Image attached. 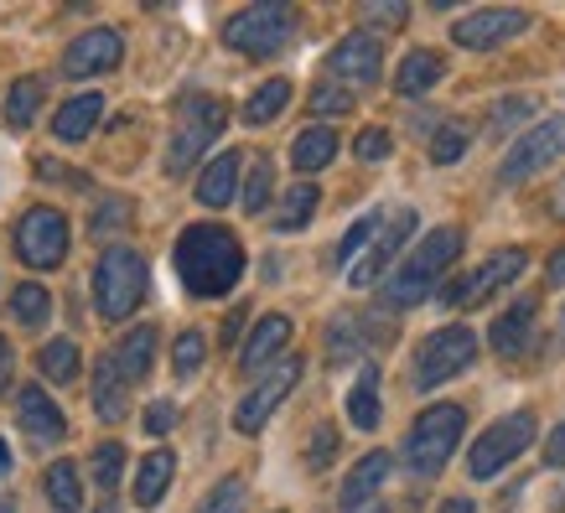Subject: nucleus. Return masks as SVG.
<instances>
[{"instance_id": "e433bc0d", "label": "nucleus", "mask_w": 565, "mask_h": 513, "mask_svg": "<svg viewBox=\"0 0 565 513\" xmlns=\"http://www.w3.org/2000/svg\"><path fill=\"white\" fill-rule=\"evenodd\" d=\"M467 125L462 120H441L436 130H430V161L436 167H451V161H462V151H467Z\"/></svg>"}, {"instance_id": "a211bd4d", "label": "nucleus", "mask_w": 565, "mask_h": 513, "mask_svg": "<svg viewBox=\"0 0 565 513\" xmlns=\"http://www.w3.org/2000/svg\"><path fill=\"white\" fill-rule=\"evenodd\" d=\"M291 342V322L280 317V311H270V317H259L255 322V332L244 338V348H239V368L244 374H255V378H265L270 374V363L280 359V348Z\"/></svg>"}, {"instance_id": "13d9d810", "label": "nucleus", "mask_w": 565, "mask_h": 513, "mask_svg": "<svg viewBox=\"0 0 565 513\" xmlns=\"http://www.w3.org/2000/svg\"><path fill=\"white\" fill-rule=\"evenodd\" d=\"M561 338H565V311H561Z\"/></svg>"}, {"instance_id": "393cba45", "label": "nucleus", "mask_w": 565, "mask_h": 513, "mask_svg": "<svg viewBox=\"0 0 565 513\" xmlns=\"http://www.w3.org/2000/svg\"><path fill=\"white\" fill-rule=\"evenodd\" d=\"M94 410H99L104 420H125V415H130V384H125V374L109 363V353H104L99 368H94Z\"/></svg>"}, {"instance_id": "bb28decb", "label": "nucleus", "mask_w": 565, "mask_h": 513, "mask_svg": "<svg viewBox=\"0 0 565 513\" xmlns=\"http://www.w3.org/2000/svg\"><path fill=\"white\" fill-rule=\"evenodd\" d=\"M42 104H47V78H42V73L17 78V84L6 88V125H11V130H26Z\"/></svg>"}, {"instance_id": "39448f33", "label": "nucleus", "mask_w": 565, "mask_h": 513, "mask_svg": "<svg viewBox=\"0 0 565 513\" xmlns=\"http://www.w3.org/2000/svg\"><path fill=\"white\" fill-rule=\"evenodd\" d=\"M146 280H151V275H146L140 249L109 244L99 255V265H94V301H99V311L109 322H125V317L146 301Z\"/></svg>"}, {"instance_id": "052dcab7", "label": "nucleus", "mask_w": 565, "mask_h": 513, "mask_svg": "<svg viewBox=\"0 0 565 513\" xmlns=\"http://www.w3.org/2000/svg\"><path fill=\"white\" fill-rule=\"evenodd\" d=\"M104 513H109V509H104Z\"/></svg>"}, {"instance_id": "9d476101", "label": "nucleus", "mask_w": 565, "mask_h": 513, "mask_svg": "<svg viewBox=\"0 0 565 513\" xmlns=\"http://www.w3.org/2000/svg\"><path fill=\"white\" fill-rule=\"evenodd\" d=\"M524 265H530V255L524 249H498V255H488L478 265V270H467L462 280H451L441 291L446 307H482V301H493L503 286H514L519 275H524Z\"/></svg>"}, {"instance_id": "2eb2a0df", "label": "nucleus", "mask_w": 565, "mask_h": 513, "mask_svg": "<svg viewBox=\"0 0 565 513\" xmlns=\"http://www.w3.org/2000/svg\"><path fill=\"white\" fill-rule=\"evenodd\" d=\"M384 73V42L374 32H353L327 52V78L343 88H369Z\"/></svg>"}, {"instance_id": "a878e982", "label": "nucleus", "mask_w": 565, "mask_h": 513, "mask_svg": "<svg viewBox=\"0 0 565 513\" xmlns=\"http://www.w3.org/2000/svg\"><path fill=\"white\" fill-rule=\"evenodd\" d=\"M172 478H177L172 451H146V462L136 467V503L140 509H156V503L167 498V488H172Z\"/></svg>"}, {"instance_id": "aec40b11", "label": "nucleus", "mask_w": 565, "mask_h": 513, "mask_svg": "<svg viewBox=\"0 0 565 513\" xmlns=\"http://www.w3.org/2000/svg\"><path fill=\"white\" fill-rule=\"evenodd\" d=\"M239 171H244V156L239 151H223L213 156L203 167V177H198V203L203 207H228L234 197H239Z\"/></svg>"}, {"instance_id": "c9c22d12", "label": "nucleus", "mask_w": 565, "mask_h": 513, "mask_svg": "<svg viewBox=\"0 0 565 513\" xmlns=\"http://www.w3.org/2000/svg\"><path fill=\"white\" fill-rule=\"evenodd\" d=\"M270 192H275V167L265 156H255V167L244 177V192H239V207L244 213H265L270 207Z\"/></svg>"}, {"instance_id": "de8ad7c7", "label": "nucleus", "mask_w": 565, "mask_h": 513, "mask_svg": "<svg viewBox=\"0 0 565 513\" xmlns=\"http://www.w3.org/2000/svg\"><path fill=\"white\" fill-rule=\"evenodd\" d=\"M115 223H130V203H125V197H109V203L99 207V218H94V234L115 228Z\"/></svg>"}, {"instance_id": "6ab92c4d", "label": "nucleus", "mask_w": 565, "mask_h": 513, "mask_svg": "<svg viewBox=\"0 0 565 513\" xmlns=\"http://www.w3.org/2000/svg\"><path fill=\"white\" fill-rule=\"evenodd\" d=\"M384 478H390V451H369V457H359V462L348 467L343 488H338V509L353 513V509H363V503H374V493L384 488Z\"/></svg>"}, {"instance_id": "c756f323", "label": "nucleus", "mask_w": 565, "mask_h": 513, "mask_svg": "<svg viewBox=\"0 0 565 513\" xmlns=\"http://www.w3.org/2000/svg\"><path fill=\"white\" fill-rule=\"evenodd\" d=\"M42 488H47V503L57 513H78V509H84V488H78V467H73V462H52L47 478H42Z\"/></svg>"}, {"instance_id": "b1692460", "label": "nucleus", "mask_w": 565, "mask_h": 513, "mask_svg": "<svg viewBox=\"0 0 565 513\" xmlns=\"http://www.w3.org/2000/svg\"><path fill=\"white\" fill-rule=\"evenodd\" d=\"M99 120H104V99L88 88V94H78V99H68L63 109H57L52 136H57V140H88L94 130H99Z\"/></svg>"}, {"instance_id": "0eeeda50", "label": "nucleus", "mask_w": 565, "mask_h": 513, "mask_svg": "<svg viewBox=\"0 0 565 513\" xmlns=\"http://www.w3.org/2000/svg\"><path fill=\"white\" fill-rule=\"evenodd\" d=\"M534 436H540V420H534V410L503 415V420H493V426H488L478 441H472V451H467V472H472V478H498L503 467L519 462V457L530 451Z\"/></svg>"}, {"instance_id": "9b49d317", "label": "nucleus", "mask_w": 565, "mask_h": 513, "mask_svg": "<svg viewBox=\"0 0 565 513\" xmlns=\"http://www.w3.org/2000/svg\"><path fill=\"white\" fill-rule=\"evenodd\" d=\"M17 255L32 265V270H57L68 259V218L57 207H32L26 218L17 223Z\"/></svg>"}, {"instance_id": "72a5a7b5", "label": "nucleus", "mask_w": 565, "mask_h": 513, "mask_svg": "<svg viewBox=\"0 0 565 513\" xmlns=\"http://www.w3.org/2000/svg\"><path fill=\"white\" fill-rule=\"evenodd\" d=\"M369 348V332H363L359 317H338L332 322V332H327V359L332 363H353Z\"/></svg>"}, {"instance_id": "09e8293b", "label": "nucleus", "mask_w": 565, "mask_h": 513, "mask_svg": "<svg viewBox=\"0 0 565 513\" xmlns=\"http://www.w3.org/2000/svg\"><path fill=\"white\" fill-rule=\"evenodd\" d=\"M411 6H363V21H379V26H405Z\"/></svg>"}, {"instance_id": "5fc2aeb1", "label": "nucleus", "mask_w": 565, "mask_h": 513, "mask_svg": "<svg viewBox=\"0 0 565 513\" xmlns=\"http://www.w3.org/2000/svg\"><path fill=\"white\" fill-rule=\"evenodd\" d=\"M550 218H561L565 223V182L555 192H550Z\"/></svg>"}, {"instance_id": "dca6fc26", "label": "nucleus", "mask_w": 565, "mask_h": 513, "mask_svg": "<svg viewBox=\"0 0 565 513\" xmlns=\"http://www.w3.org/2000/svg\"><path fill=\"white\" fill-rule=\"evenodd\" d=\"M120 57H125V42L115 26H94V32L84 36H73L68 52H63V73L68 78H94V73H109V68H120Z\"/></svg>"}, {"instance_id": "6e6d98bb", "label": "nucleus", "mask_w": 565, "mask_h": 513, "mask_svg": "<svg viewBox=\"0 0 565 513\" xmlns=\"http://www.w3.org/2000/svg\"><path fill=\"white\" fill-rule=\"evenodd\" d=\"M244 332V311H234V317H228V322H223V342H234Z\"/></svg>"}, {"instance_id": "49530a36", "label": "nucleus", "mask_w": 565, "mask_h": 513, "mask_svg": "<svg viewBox=\"0 0 565 513\" xmlns=\"http://www.w3.org/2000/svg\"><path fill=\"white\" fill-rule=\"evenodd\" d=\"M172 426H177V405L172 399H156L151 410H146V430H151V436H167Z\"/></svg>"}, {"instance_id": "4468645a", "label": "nucleus", "mask_w": 565, "mask_h": 513, "mask_svg": "<svg viewBox=\"0 0 565 513\" xmlns=\"http://www.w3.org/2000/svg\"><path fill=\"white\" fill-rule=\"evenodd\" d=\"M411 234H415V207H394V213H384V223H379V234L369 239V249L359 255V265L348 270V286H374L379 275L390 270V259L411 244Z\"/></svg>"}, {"instance_id": "ddd939ff", "label": "nucleus", "mask_w": 565, "mask_h": 513, "mask_svg": "<svg viewBox=\"0 0 565 513\" xmlns=\"http://www.w3.org/2000/svg\"><path fill=\"white\" fill-rule=\"evenodd\" d=\"M301 384V359H286L275 363L270 374L259 378L255 389L239 399V410H234V430H244V436H255V430H265V420H270L280 405H286V394Z\"/></svg>"}, {"instance_id": "603ef678", "label": "nucleus", "mask_w": 565, "mask_h": 513, "mask_svg": "<svg viewBox=\"0 0 565 513\" xmlns=\"http://www.w3.org/2000/svg\"><path fill=\"white\" fill-rule=\"evenodd\" d=\"M11 363H17L11 359V342L0 338V394H6V384H11Z\"/></svg>"}, {"instance_id": "7c9ffc66", "label": "nucleus", "mask_w": 565, "mask_h": 513, "mask_svg": "<svg viewBox=\"0 0 565 513\" xmlns=\"http://www.w3.org/2000/svg\"><path fill=\"white\" fill-rule=\"evenodd\" d=\"M291 104V84L286 78H270V84H259L249 99H244V125H270L280 120V109Z\"/></svg>"}, {"instance_id": "f03ea898", "label": "nucleus", "mask_w": 565, "mask_h": 513, "mask_svg": "<svg viewBox=\"0 0 565 513\" xmlns=\"http://www.w3.org/2000/svg\"><path fill=\"white\" fill-rule=\"evenodd\" d=\"M457 255H462V228H457V223H446V228H430L426 239L411 249V259H405V265L390 275V286H384V301H390L394 311L420 307V301L430 296V286H436V280L451 270V259H457Z\"/></svg>"}, {"instance_id": "20e7f679", "label": "nucleus", "mask_w": 565, "mask_h": 513, "mask_svg": "<svg viewBox=\"0 0 565 513\" xmlns=\"http://www.w3.org/2000/svg\"><path fill=\"white\" fill-rule=\"evenodd\" d=\"M296 26H301L296 6L259 0V6H244V11H234V17L223 21V42L239 52V57H275L296 36Z\"/></svg>"}, {"instance_id": "f8f14e48", "label": "nucleus", "mask_w": 565, "mask_h": 513, "mask_svg": "<svg viewBox=\"0 0 565 513\" xmlns=\"http://www.w3.org/2000/svg\"><path fill=\"white\" fill-rule=\"evenodd\" d=\"M524 26H530V11H524V6H482V11H472V17H462L451 26V42L467 52H493V47H503V42L524 36Z\"/></svg>"}, {"instance_id": "7ed1b4c3", "label": "nucleus", "mask_w": 565, "mask_h": 513, "mask_svg": "<svg viewBox=\"0 0 565 513\" xmlns=\"http://www.w3.org/2000/svg\"><path fill=\"white\" fill-rule=\"evenodd\" d=\"M228 125V104L213 99V94H182L177 99V120H172V140H167V177H188L207 151L213 140L223 136Z\"/></svg>"}, {"instance_id": "5701e85b", "label": "nucleus", "mask_w": 565, "mask_h": 513, "mask_svg": "<svg viewBox=\"0 0 565 513\" xmlns=\"http://www.w3.org/2000/svg\"><path fill=\"white\" fill-rule=\"evenodd\" d=\"M530 338H534V301L530 296H519L514 307L493 322V353L498 359H519V353L530 348Z\"/></svg>"}, {"instance_id": "4be33fe9", "label": "nucleus", "mask_w": 565, "mask_h": 513, "mask_svg": "<svg viewBox=\"0 0 565 513\" xmlns=\"http://www.w3.org/2000/svg\"><path fill=\"white\" fill-rule=\"evenodd\" d=\"M151 359H156V327H130V332L109 348V363L125 374V384H130V389L151 374Z\"/></svg>"}, {"instance_id": "f257e3e1", "label": "nucleus", "mask_w": 565, "mask_h": 513, "mask_svg": "<svg viewBox=\"0 0 565 513\" xmlns=\"http://www.w3.org/2000/svg\"><path fill=\"white\" fill-rule=\"evenodd\" d=\"M172 265H177V275H182V286H188L198 301H213V296H228L239 286L244 244H239V234L223 228V223H192V228L177 234Z\"/></svg>"}, {"instance_id": "ea45409f", "label": "nucleus", "mask_w": 565, "mask_h": 513, "mask_svg": "<svg viewBox=\"0 0 565 513\" xmlns=\"http://www.w3.org/2000/svg\"><path fill=\"white\" fill-rule=\"evenodd\" d=\"M120 467H125V446L104 441L99 451H94V488H99V493H115V488H120Z\"/></svg>"}, {"instance_id": "58836bf2", "label": "nucleus", "mask_w": 565, "mask_h": 513, "mask_svg": "<svg viewBox=\"0 0 565 513\" xmlns=\"http://www.w3.org/2000/svg\"><path fill=\"white\" fill-rule=\"evenodd\" d=\"M203 359H207V338L198 332V327H188V332L172 342V368H177L182 378H192L198 368H203Z\"/></svg>"}, {"instance_id": "f3484780", "label": "nucleus", "mask_w": 565, "mask_h": 513, "mask_svg": "<svg viewBox=\"0 0 565 513\" xmlns=\"http://www.w3.org/2000/svg\"><path fill=\"white\" fill-rule=\"evenodd\" d=\"M17 420H21V430L42 446H57L63 436H68V420H63V410H57V399H47L42 384H26V389L17 394Z\"/></svg>"}, {"instance_id": "423d86ee", "label": "nucleus", "mask_w": 565, "mask_h": 513, "mask_svg": "<svg viewBox=\"0 0 565 513\" xmlns=\"http://www.w3.org/2000/svg\"><path fill=\"white\" fill-rule=\"evenodd\" d=\"M462 430H467L462 405H430V410H420V420H415L411 436H405V467H411L415 478H436V472L451 462Z\"/></svg>"}, {"instance_id": "a19ab883", "label": "nucleus", "mask_w": 565, "mask_h": 513, "mask_svg": "<svg viewBox=\"0 0 565 513\" xmlns=\"http://www.w3.org/2000/svg\"><path fill=\"white\" fill-rule=\"evenodd\" d=\"M353 109V88L332 84V78H322V84L311 88V115L317 120H327V115H348Z\"/></svg>"}, {"instance_id": "1a4fd4ad", "label": "nucleus", "mask_w": 565, "mask_h": 513, "mask_svg": "<svg viewBox=\"0 0 565 513\" xmlns=\"http://www.w3.org/2000/svg\"><path fill=\"white\" fill-rule=\"evenodd\" d=\"M561 156H565V115H550V120H540L524 140H514V151L503 156V167H498V182H503V188H519V182L540 177L545 167H555Z\"/></svg>"}, {"instance_id": "4c0bfd02", "label": "nucleus", "mask_w": 565, "mask_h": 513, "mask_svg": "<svg viewBox=\"0 0 565 513\" xmlns=\"http://www.w3.org/2000/svg\"><path fill=\"white\" fill-rule=\"evenodd\" d=\"M379 223H384V213H369V218L353 223V228L343 234V244L332 249V265H343V270H353V265H359V255L369 249V239L379 234Z\"/></svg>"}, {"instance_id": "c85d7f7f", "label": "nucleus", "mask_w": 565, "mask_h": 513, "mask_svg": "<svg viewBox=\"0 0 565 513\" xmlns=\"http://www.w3.org/2000/svg\"><path fill=\"white\" fill-rule=\"evenodd\" d=\"M348 420L359 430H374L379 426V368L374 363H363L359 384L348 389Z\"/></svg>"}, {"instance_id": "37998d69", "label": "nucleus", "mask_w": 565, "mask_h": 513, "mask_svg": "<svg viewBox=\"0 0 565 513\" xmlns=\"http://www.w3.org/2000/svg\"><path fill=\"white\" fill-rule=\"evenodd\" d=\"M524 115H534V99H530V94H514V99L493 104V115H488V130H493V136H503V130H514Z\"/></svg>"}, {"instance_id": "bf43d9fd", "label": "nucleus", "mask_w": 565, "mask_h": 513, "mask_svg": "<svg viewBox=\"0 0 565 513\" xmlns=\"http://www.w3.org/2000/svg\"><path fill=\"white\" fill-rule=\"evenodd\" d=\"M374 513H390V509H374Z\"/></svg>"}, {"instance_id": "f704fd0d", "label": "nucleus", "mask_w": 565, "mask_h": 513, "mask_svg": "<svg viewBox=\"0 0 565 513\" xmlns=\"http://www.w3.org/2000/svg\"><path fill=\"white\" fill-rule=\"evenodd\" d=\"M11 311H17V322L21 327H47V317H52V296H47V286H17L11 291Z\"/></svg>"}, {"instance_id": "79ce46f5", "label": "nucleus", "mask_w": 565, "mask_h": 513, "mask_svg": "<svg viewBox=\"0 0 565 513\" xmlns=\"http://www.w3.org/2000/svg\"><path fill=\"white\" fill-rule=\"evenodd\" d=\"M192 513H244V478H223Z\"/></svg>"}, {"instance_id": "8fccbe9b", "label": "nucleus", "mask_w": 565, "mask_h": 513, "mask_svg": "<svg viewBox=\"0 0 565 513\" xmlns=\"http://www.w3.org/2000/svg\"><path fill=\"white\" fill-rule=\"evenodd\" d=\"M545 467H565V420L545 436Z\"/></svg>"}, {"instance_id": "864d4df0", "label": "nucleus", "mask_w": 565, "mask_h": 513, "mask_svg": "<svg viewBox=\"0 0 565 513\" xmlns=\"http://www.w3.org/2000/svg\"><path fill=\"white\" fill-rule=\"evenodd\" d=\"M436 513H478V509H472V498H446Z\"/></svg>"}, {"instance_id": "473e14b6", "label": "nucleus", "mask_w": 565, "mask_h": 513, "mask_svg": "<svg viewBox=\"0 0 565 513\" xmlns=\"http://www.w3.org/2000/svg\"><path fill=\"white\" fill-rule=\"evenodd\" d=\"M36 368H42V378H52V384H73L84 363H78V348H73L68 338H57L36 353Z\"/></svg>"}, {"instance_id": "a18cd8bd", "label": "nucleus", "mask_w": 565, "mask_h": 513, "mask_svg": "<svg viewBox=\"0 0 565 513\" xmlns=\"http://www.w3.org/2000/svg\"><path fill=\"white\" fill-rule=\"evenodd\" d=\"M390 130H363L359 140H353V151H359V161H384L390 156Z\"/></svg>"}, {"instance_id": "4d7b16f0", "label": "nucleus", "mask_w": 565, "mask_h": 513, "mask_svg": "<svg viewBox=\"0 0 565 513\" xmlns=\"http://www.w3.org/2000/svg\"><path fill=\"white\" fill-rule=\"evenodd\" d=\"M6 472H11V446L0 441V478H6Z\"/></svg>"}, {"instance_id": "6e6552de", "label": "nucleus", "mask_w": 565, "mask_h": 513, "mask_svg": "<svg viewBox=\"0 0 565 513\" xmlns=\"http://www.w3.org/2000/svg\"><path fill=\"white\" fill-rule=\"evenodd\" d=\"M478 363V332L472 327H441L415 348V389H436L446 378H457L462 368Z\"/></svg>"}, {"instance_id": "c03bdc74", "label": "nucleus", "mask_w": 565, "mask_h": 513, "mask_svg": "<svg viewBox=\"0 0 565 513\" xmlns=\"http://www.w3.org/2000/svg\"><path fill=\"white\" fill-rule=\"evenodd\" d=\"M332 457H338V426H317V436H311V446H307V467L322 472Z\"/></svg>"}, {"instance_id": "412c9836", "label": "nucleus", "mask_w": 565, "mask_h": 513, "mask_svg": "<svg viewBox=\"0 0 565 513\" xmlns=\"http://www.w3.org/2000/svg\"><path fill=\"white\" fill-rule=\"evenodd\" d=\"M446 78V63H441V52H430V47H415L405 52V63L394 68V94H405V99H420V94H430V88Z\"/></svg>"}, {"instance_id": "2f4dec72", "label": "nucleus", "mask_w": 565, "mask_h": 513, "mask_svg": "<svg viewBox=\"0 0 565 513\" xmlns=\"http://www.w3.org/2000/svg\"><path fill=\"white\" fill-rule=\"evenodd\" d=\"M317 203H322V192L311 188V182H301V188H291L286 192V207H280V213H275V228H280V234H296V228H307L311 223V213H317Z\"/></svg>"}, {"instance_id": "3c124183", "label": "nucleus", "mask_w": 565, "mask_h": 513, "mask_svg": "<svg viewBox=\"0 0 565 513\" xmlns=\"http://www.w3.org/2000/svg\"><path fill=\"white\" fill-rule=\"evenodd\" d=\"M545 275H550V286H565V249H555V255H550Z\"/></svg>"}, {"instance_id": "cd10ccee", "label": "nucleus", "mask_w": 565, "mask_h": 513, "mask_svg": "<svg viewBox=\"0 0 565 513\" xmlns=\"http://www.w3.org/2000/svg\"><path fill=\"white\" fill-rule=\"evenodd\" d=\"M338 161V136L327 130V125H311L301 136L291 140V167L296 171H322Z\"/></svg>"}]
</instances>
